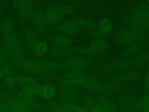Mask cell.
Instances as JSON below:
<instances>
[{"instance_id": "6da1fadb", "label": "cell", "mask_w": 149, "mask_h": 112, "mask_svg": "<svg viewBox=\"0 0 149 112\" xmlns=\"http://www.w3.org/2000/svg\"><path fill=\"white\" fill-rule=\"evenodd\" d=\"M90 74L97 79H101L105 81H111L123 83L136 80L140 78L141 75V72L137 69L125 71L122 72L108 75L100 72Z\"/></svg>"}, {"instance_id": "7a4b0ae2", "label": "cell", "mask_w": 149, "mask_h": 112, "mask_svg": "<svg viewBox=\"0 0 149 112\" xmlns=\"http://www.w3.org/2000/svg\"><path fill=\"white\" fill-rule=\"evenodd\" d=\"M93 65L101 68L104 74L109 71L126 70L134 66L133 60L130 58H119L108 62H100L94 60Z\"/></svg>"}, {"instance_id": "3957f363", "label": "cell", "mask_w": 149, "mask_h": 112, "mask_svg": "<svg viewBox=\"0 0 149 112\" xmlns=\"http://www.w3.org/2000/svg\"><path fill=\"white\" fill-rule=\"evenodd\" d=\"M138 97L134 87L126 89L120 93L118 99V111L130 112L136 103Z\"/></svg>"}, {"instance_id": "277c9868", "label": "cell", "mask_w": 149, "mask_h": 112, "mask_svg": "<svg viewBox=\"0 0 149 112\" xmlns=\"http://www.w3.org/2000/svg\"><path fill=\"white\" fill-rule=\"evenodd\" d=\"M141 30H134L129 27L123 28L115 33V44H131L137 41L141 36Z\"/></svg>"}, {"instance_id": "5b68a950", "label": "cell", "mask_w": 149, "mask_h": 112, "mask_svg": "<svg viewBox=\"0 0 149 112\" xmlns=\"http://www.w3.org/2000/svg\"><path fill=\"white\" fill-rule=\"evenodd\" d=\"M146 4V1H141L134 5L127 18L129 28L141 30L143 12Z\"/></svg>"}, {"instance_id": "8992f818", "label": "cell", "mask_w": 149, "mask_h": 112, "mask_svg": "<svg viewBox=\"0 0 149 112\" xmlns=\"http://www.w3.org/2000/svg\"><path fill=\"white\" fill-rule=\"evenodd\" d=\"M92 58L83 55H75L70 58L66 61L69 69L73 71H84L92 69L94 65L91 64Z\"/></svg>"}, {"instance_id": "52a82bcc", "label": "cell", "mask_w": 149, "mask_h": 112, "mask_svg": "<svg viewBox=\"0 0 149 112\" xmlns=\"http://www.w3.org/2000/svg\"><path fill=\"white\" fill-rule=\"evenodd\" d=\"M149 40V32H143L141 37L136 42L130 44L119 54L120 58H130L136 54Z\"/></svg>"}, {"instance_id": "ba28073f", "label": "cell", "mask_w": 149, "mask_h": 112, "mask_svg": "<svg viewBox=\"0 0 149 112\" xmlns=\"http://www.w3.org/2000/svg\"><path fill=\"white\" fill-rule=\"evenodd\" d=\"M126 86V83H118L111 81L101 82L99 94L111 97L122 92Z\"/></svg>"}, {"instance_id": "9c48e42d", "label": "cell", "mask_w": 149, "mask_h": 112, "mask_svg": "<svg viewBox=\"0 0 149 112\" xmlns=\"http://www.w3.org/2000/svg\"><path fill=\"white\" fill-rule=\"evenodd\" d=\"M22 66L26 71L33 74H41L47 71L45 61L33 59L23 60Z\"/></svg>"}, {"instance_id": "30bf717a", "label": "cell", "mask_w": 149, "mask_h": 112, "mask_svg": "<svg viewBox=\"0 0 149 112\" xmlns=\"http://www.w3.org/2000/svg\"><path fill=\"white\" fill-rule=\"evenodd\" d=\"M0 96L5 102L9 106L12 111L13 112H36L33 109L27 107L22 103L17 98L7 96L0 92Z\"/></svg>"}, {"instance_id": "8fae6325", "label": "cell", "mask_w": 149, "mask_h": 112, "mask_svg": "<svg viewBox=\"0 0 149 112\" xmlns=\"http://www.w3.org/2000/svg\"><path fill=\"white\" fill-rule=\"evenodd\" d=\"M45 13L47 23L51 25L58 23L63 16L59 10V6L55 3L50 4L47 7Z\"/></svg>"}, {"instance_id": "7c38bea8", "label": "cell", "mask_w": 149, "mask_h": 112, "mask_svg": "<svg viewBox=\"0 0 149 112\" xmlns=\"http://www.w3.org/2000/svg\"><path fill=\"white\" fill-rule=\"evenodd\" d=\"M83 29L73 19L68 20L63 22L56 28V31L68 34H77Z\"/></svg>"}, {"instance_id": "4fadbf2b", "label": "cell", "mask_w": 149, "mask_h": 112, "mask_svg": "<svg viewBox=\"0 0 149 112\" xmlns=\"http://www.w3.org/2000/svg\"><path fill=\"white\" fill-rule=\"evenodd\" d=\"M81 86L86 88L92 92L99 94L101 82L98 79L93 76L89 73H87L82 79Z\"/></svg>"}, {"instance_id": "5bb4252c", "label": "cell", "mask_w": 149, "mask_h": 112, "mask_svg": "<svg viewBox=\"0 0 149 112\" xmlns=\"http://www.w3.org/2000/svg\"><path fill=\"white\" fill-rule=\"evenodd\" d=\"M2 50L5 57L8 58L13 64L17 66H22L23 61L22 60V51L6 46L2 48Z\"/></svg>"}, {"instance_id": "9a60e30c", "label": "cell", "mask_w": 149, "mask_h": 112, "mask_svg": "<svg viewBox=\"0 0 149 112\" xmlns=\"http://www.w3.org/2000/svg\"><path fill=\"white\" fill-rule=\"evenodd\" d=\"M31 20L34 25L40 30L44 29L48 23L45 12L39 7L33 11Z\"/></svg>"}, {"instance_id": "2e32d148", "label": "cell", "mask_w": 149, "mask_h": 112, "mask_svg": "<svg viewBox=\"0 0 149 112\" xmlns=\"http://www.w3.org/2000/svg\"><path fill=\"white\" fill-rule=\"evenodd\" d=\"M2 40L6 46L22 51V43L15 33L12 32L2 34Z\"/></svg>"}, {"instance_id": "e0dca14e", "label": "cell", "mask_w": 149, "mask_h": 112, "mask_svg": "<svg viewBox=\"0 0 149 112\" xmlns=\"http://www.w3.org/2000/svg\"><path fill=\"white\" fill-rule=\"evenodd\" d=\"M55 88L59 96L66 97L73 102L78 101L81 98L80 94L73 88H66L59 85Z\"/></svg>"}, {"instance_id": "ac0fdd59", "label": "cell", "mask_w": 149, "mask_h": 112, "mask_svg": "<svg viewBox=\"0 0 149 112\" xmlns=\"http://www.w3.org/2000/svg\"><path fill=\"white\" fill-rule=\"evenodd\" d=\"M17 9L19 15L22 19L27 20L31 18L33 12V3L31 1H20V4Z\"/></svg>"}, {"instance_id": "d6986e66", "label": "cell", "mask_w": 149, "mask_h": 112, "mask_svg": "<svg viewBox=\"0 0 149 112\" xmlns=\"http://www.w3.org/2000/svg\"><path fill=\"white\" fill-rule=\"evenodd\" d=\"M86 74L87 73L84 71L70 70L66 72L63 76L67 79L74 86L75 88H76L77 86H81L82 79L86 75Z\"/></svg>"}, {"instance_id": "ffe728a7", "label": "cell", "mask_w": 149, "mask_h": 112, "mask_svg": "<svg viewBox=\"0 0 149 112\" xmlns=\"http://www.w3.org/2000/svg\"><path fill=\"white\" fill-rule=\"evenodd\" d=\"M134 66L138 70L143 69L149 64V48L139 52L133 60Z\"/></svg>"}, {"instance_id": "44dd1931", "label": "cell", "mask_w": 149, "mask_h": 112, "mask_svg": "<svg viewBox=\"0 0 149 112\" xmlns=\"http://www.w3.org/2000/svg\"><path fill=\"white\" fill-rule=\"evenodd\" d=\"M48 40L54 46L62 47H70L74 43V39L72 37L63 34L51 37Z\"/></svg>"}, {"instance_id": "7402d4cb", "label": "cell", "mask_w": 149, "mask_h": 112, "mask_svg": "<svg viewBox=\"0 0 149 112\" xmlns=\"http://www.w3.org/2000/svg\"><path fill=\"white\" fill-rule=\"evenodd\" d=\"M49 54L54 57H69L74 52L73 49L70 47H62L54 46L49 49Z\"/></svg>"}, {"instance_id": "603a6c76", "label": "cell", "mask_w": 149, "mask_h": 112, "mask_svg": "<svg viewBox=\"0 0 149 112\" xmlns=\"http://www.w3.org/2000/svg\"><path fill=\"white\" fill-rule=\"evenodd\" d=\"M17 98L23 103L27 107L33 109V110H44V107L38 104L36 102H35L31 97L26 96L22 92H17Z\"/></svg>"}, {"instance_id": "cb8c5ba5", "label": "cell", "mask_w": 149, "mask_h": 112, "mask_svg": "<svg viewBox=\"0 0 149 112\" xmlns=\"http://www.w3.org/2000/svg\"><path fill=\"white\" fill-rule=\"evenodd\" d=\"M88 46L100 54L109 48V44L103 39H93L90 41Z\"/></svg>"}, {"instance_id": "d4e9b609", "label": "cell", "mask_w": 149, "mask_h": 112, "mask_svg": "<svg viewBox=\"0 0 149 112\" xmlns=\"http://www.w3.org/2000/svg\"><path fill=\"white\" fill-rule=\"evenodd\" d=\"M73 20L75 21L83 29L87 28L89 30H91L98 27L96 24L92 20L81 16L75 15L73 16Z\"/></svg>"}, {"instance_id": "484cf974", "label": "cell", "mask_w": 149, "mask_h": 112, "mask_svg": "<svg viewBox=\"0 0 149 112\" xmlns=\"http://www.w3.org/2000/svg\"><path fill=\"white\" fill-rule=\"evenodd\" d=\"M112 34V32L111 33H104L100 30L99 28L97 27L94 29L88 30L86 33V36L88 38H91L93 39H103L107 38L110 37Z\"/></svg>"}, {"instance_id": "4316f807", "label": "cell", "mask_w": 149, "mask_h": 112, "mask_svg": "<svg viewBox=\"0 0 149 112\" xmlns=\"http://www.w3.org/2000/svg\"><path fill=\"white\" fill-rule=\"evenodd\" d=\"M25 40L28 47L31 50H34L36 45L39 43V37L35 32L32 30H29L26 33Z\"/></svg>"}, {"instance_id": "83f0119b", "label": "cell", "mask_w": 149, "mask_h": 112, "mask_svg": "<svg viewBox=\"0 0 149 112\" xmlns=\"http://www.w3.org/2000/svg\"><path fill=\"white\" fill-rule=\"evenodd\" d=\"M74 52H77L79 54H81V55H84L85 57H92L97 55H99L100 54L94 50H93L89 46H76L74 47L73 48Z\"/></svg>"}, {"instance_id": "f1b7e54d", "label": "cell", "mask_w": 149, "mask_h": 112, "mask_svg": "<svg viewBox=\"0 0 149 112\" xmlns=\"http://www.w3.org/2000/svg\"><path fill=\"white\" fill-rule=\"evenodd\" d=\"M141 30L142 32H149V5L147 4L143 12Z\"/></svg>"}, {"instance_id": "f546056e", "label": "cell", "mask_w": 149, "mask_h": 112, "mask_svg": "<svg viewBox=\"0 0 149 112\" xmlns=\"http://www.w3.org/2000/svg\"><path fill=\"white\" fill-rule=\"evenodd\" d=\"M13 30L14 22L13 19L10 17L8 18L5 20H4L0 26V31L2 33V34L12 33L13 32Z\"/></svg>"}, {"instance_id": "4dcf8cb0", "label": "cell", "mask_w": 149, "mask_h": 112, "mask_svg": "<svg viewBox=\"0 0 149 112\" xmlns=\"http://www.w3.org/2000/svg\"><path fill=\"white\" fill-rule=\"evenodd\" d=\"M113 27V23L112 21L107 18L102 19L99 23L98 27L100 30L104 33H111Z\"/></svg>"}, {"instance_id": "1f68e13d", "label": "cell", "mask_w": 149, "mask_h": 112, "mask_svg": "<svg viewBox=\"0 0 149 112\" xmlns=\"http://www.w3.org/2000/svg\"><path fill=\"white\" fill-rule=\"evenodd\" d=\"M81 97L83 106L89 110H90L95 104L98 103L97 100H95V98L90 94L84 93L83 94Z\"/></svg>"}, {"instance_id": "d6a6232c", "label": "cell", "mask_w": 149, "mask_h": 112, "mask_svg": "<svg viewBox=\"0 0 149 112\" xmlns=\"http://www.w3.org/2000/svg\"><path fill=\"white\" fill-rule=\"evenodd\" d=\"M55 92L56 89L53 85L48 83L42 87V96L47 99H51L54 97Z\"/></svg>"}, {"instance_id": "836d02e7", "label": "cell", "mask_w": 149, "mask_h": 112, "mask_svg": "<svg viewBox=\"0 0 149 112\" xmlns=\"http://www.w3.org/2000/svg\"><path fill=\"white\" fill-rule=\"evenodd\" d=\"M61 104L63 106L67 112H76L74 109L75 102L66 97L59 96Z\"/></svg>"}, {"instance_id": "e575fe53", "label": "cell", "mask_w": 149, "mask_h": 112, "mask_svg": "<svg viewBox=\"0 0 149 112\" xmlns=\"http://www.w3.org/2000/svg\"><path fill=\"white\" fill-rule=\"evenodd\" d=\"M140 98L141 111L143 112H149V93L144 91Z\"/></svg>"}, {"instance_id": "d590c367", "label": "cell", "mask_w": 149, "mask_h": 112, "mask_svg": "<svg viewBox=\"0 0 149 112\" xmlns=\"http://www.w3.org/2000/svg\"><path fill=\"white\" fill-rule=\"evenodd\" d=\"M37 80V79L36 78L27 75H20L16 78V80H17L20 83L24 84V85H31L35 83Z\"/></svg>"}, {"instance_id": "8d00e7d4", "label": "cell", "mask_w": 149, "mask_h": 112, "mask_svg": "<svg viewBox=\"0 0 149 112\" xmlns=\"http://www.w3.org/2000/svg\"><path fill=\"white\" fill-rule=\"evenodd\" d=\"M34 50L37 55L42 56L48 51V46L47 43L44 41H39V43L36 45Z\"/></svg>"}, {"instance_id": "74e56055", "label": "cell", "mask_w": 149, "mask_h": 112, "mask_svg": "<svg viewBox=\"0 0 149 112\" xmlns=\"http://www.w3.org/2000/svg\"><path fill=\"white\" fill-rule=\"evenodd\" d=\"M59 10L63 16L66 15H73L75 13V8L70 5L59 6Z\"/></svg>"}, {"instance_id": "f35d334b", "label": "cell", "mask_w": 149, "mask_h": 112, "mask_svg": "<svg viewBox=\"0 0 149 112\" xmlns=\"http://www.w3.org/2000/svg\"><path fill=\"white\" fill-rule=\"evenodd\" d=\"M49 106L51 107L52 110L55 112H67L63 106L56 101H51L49 103Z\"/></svg>"}, {"instance_id": "ab89813d", "label": "cell", "mask_w": 149, "mask_h": 112, "mask_svg": "<svg viewBox=\"0 0 149 112\" xmlns=\"http://www.w3.org/2000/svg\"><path fill=\"white\" fill-rule=\"evenodd\" d=\"M144 91L149 93V64L145 71L143 78Z\"/></svg>"}, {"instance_id": "60d3db41", "label": "cell", "mask_w": 149, "mask_h": 112, "mask_svg": "<svg viewBox=\"0 0 149 112\" xmlns=\"http://www.w3.org/2000/svg\"><path fill=\"white\" fill-rule=\"evenodd\" d=\"M1 69L2 70V71L4 72L5 75H8V76H12V75L13 74L12 66L6 62L1 65Z\"/></svg>"}, {"instance_id": "b9f144b4", "label": "cell", "mask_w": 149, "mask_h": 112, "mask_svg": "<svg viewBox=\"0 0 149 112\" xmlns=\"http://www.w3.org/2000/svg\"><path fill=\"white\" fill-rule=\"evenodd\" d=\"M58 81L59 83V85H60V86L66 87V88H75L73 84H72L67 79H66L63 76L59 78L58 79Z\"/></svg>"}, {"instance_id": "7bdbcfd3", "label": "cell", "mask_w": 149, "mask_h": 112, "mask_svg": "<svg viewBox=\"0 0 149 112\" xmlns=\"http://www.w3.org/2000/svg\"><path fill=\"white\" fill-rule=\"evenodd\" d=\"M22 92L24 94H25L27 96L32 97L34 96V93L33 90V88L31 87V85H24L22 89Z\"/></svg>"}, {"instance_id": "ee69618b", "label": "cell", "mask_w": 149, "mask_h": 112, "mask_svg": "<svg viewBox=\"0 0 149 112\" xmlns=\"http://www.w3.org/2000/svg\"><path fill=\"white\" fill-rule=\"evenodd\" d=\"M33 88V92L34 94H37L38 96H42V87L41 85L37 83H34L31 85Z\"/></svg>"}, {"instance_id": "f6af8a7d", "label": "cell", "mask_w": 149, "mask_h": 112, "mask_svg": "<svg viewBox=\"0 0 149 112\" xmlns=\"http://www.w3.org/2000/svg\"><path fill=\"white\" fill-rule=\"evenodd\" d=\"M4 81L6 83V84L10 87L14 86L16 83V79L13 78L12 76H8L5 78Z\"/></svg>"}, {"instance_id": "bcb514c9", "label": "cell", "mask_w": 149, "mask_h": 112, "mask_svg": "<svg viewBox=\"0 0 149 112\" xmlns=\"http://www.w3.org/2000/svg\"><path fill=\"white\" fill-rule=\"evenodd\" d=\"M141 111V103H140V98L138 97L136 103L134 104L133 107L131 110L130 112H140Z\"/></svg>"}, {"instance_id": "7dc6e473", "label": "cell", "mask_w": 149, "mask_h": 112, "mask_svg": "<svg viewBox=\"0 0 149 112\" xmlns=\"http://www.w3.org/2000/svg\"><path fill=\"white\" fill-rule=\"evenodd\" d=\"M0 112H12V111L5 102H0Z\"/></svg>"}, {"instance_id": "c3c4849f", "label": "cell", "mask_w": 149, "mask_h": 112, "mask_svg": "<svg viewBox=\"0 0 149 112\" xmlns=\"http://www.w3.org/2000/svg\"><path fill=\"white\" fill-rule=\"evenodd\" d=\"M90 112H103L102 109L101 108V107L100 106V104L98 103H97V104H95L90 110Z\"/></svg>"}, {"instance_id": "681fc988", "label": "cell", "mask_w": 149, "mask_h": 112, "mask_svg": "<svg viewBox=\"0 0 149 112\" xmlns=\"http://www.w3.org/2000/svg\"><path fill=\"white\" fill-rule=\"evenodd\" d=\"M107 112H118V107H117V104L116 103L113 101L109 107V110Z\"/></svg>"}, {"instance_id": "f907efd6", "label": "cell", "mask_w": 149, "mask_h": 112, "mask_svg": "<svg viewBox=\"0 0 149 112\" xmlns=\"http://www.w3.org/2000/svg\"><path fill=\"white\" fill-rule=\"evenodd\" d=\"M6 62V57L2 51V49H0V64L2 65Z\"/></svg>"}, {"instance_id": "816d5d0a", "label": "cell", "mask_w": 149, "mask_h": 112, "mask_svg": "<svg viewBox=\"0 0 149 112\" xmlns=\"http://www.w3.org/2000/svg\"><path fill=\"white\" fill-rule=\"evenodd\" d=\"M20 4V1H14L13 2V6L15 8H18Z\"/></svg>"}, {"instance_id": "f5cc1de1", "label": "cell", "mask_w": 149, "mask_h": 112, "mask_svg": "<svg viewBox=\"0 0 149 112\" xmlns=\"http://www.w3.org/2000/svg\"><path fill=\"white\" fill-rule=\"evenodd\" d=\"M5 75V74H4V72L2 71V70L1 69H0V78L4 77Z\"/></svg>"}, {"instance_id": "db71d44e", "label": "cell", "mask_w": 149, "mask_h": 112, "mask_svg": "<svg viewBox=\"0 0 149 112\" xmlns=\"http://www.w3.org/2000/svg\"><path fill=\"white\" fill-rule=\"evenodd\" d=\"M45 112H55V111H54L53 110H49V109H48V108H44V110Z\"/></svg>"}, {"instance_id": "11a10c76", "label": "cell", "mask_w": 149, "mask_h": 112, "mask_svg": "<svg viewBox=\"0 0 149 112\" xmlns=\"http://www.w3.org/2000/svg\"><path fill=\"white\" fill-rule=\"evenodd\" d=\"M2 11H3V8H2V6L0 5V16H1V14H2Z\"/></svg>"}, {"instance_id": "9f6ffc18", "label": "cell", "mask_w": 149, "mask_h": 112, "mask_svg": "<svg viewBox=\"0 0 149 112\" xmlns=\"http://www.w3.org/2000/svg\"><path fill=\"white\" fill-rule=\"evenodd\" d=\"M148 43H149V41H148Z\"/></svg>"}, {"instance_id": "6f0895ef", "label": "cell", "mask_w": 149, "mask_h": 112, "mask_svg": "<svg viewBox=\"0 0 149 112\" xmlns=\"http://www.w3.org/2000/svg\"><path fill=\"white\" fill-rule=\"evenodd\" d=\"M12 112H13V111H12Z\"/></svg>"}, {"instance_id": "680465c9", "label": "cell", "mask_w": 149, "mask_h": 112, "mask_svg": "<svg viewBox=\"0 0 149 112\" xmlns=\"http://www.w3.org/2000/svg\"><path fill=\"white\" fill-rule=\"evenodd\" d=\"M148 41H149V40H148Z\"/></svg>"}]
</instances>
